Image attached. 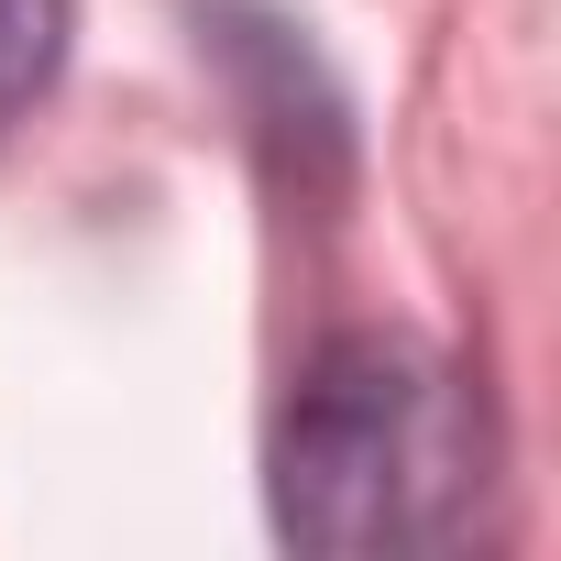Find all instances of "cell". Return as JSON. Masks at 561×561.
<instances>
[{
  "label": "cell",
  "mask_w": 561,
  "mask_h": 561,
  "mask_svg": "<svg viewBox=\"0 0 561 561\" xmlns=\"http://www.w3.org/2000/svg\"><path fill=\"white\" fill-rule=\"evenodd\" d=\"M484 484V397L397 331L320 342L275 419V528L298 550H451L473 539Z\"/></svg>",
  "instance_id": "obj_1"
},
{
  "label": "cell",
  "mask_w": 561,
  "mask_h": 561,
  "mask_svg": "<svg viewBox=\"0 0 561 561\" xmlns=\"http://www.w3.org/2000/svg\"><path fill=\"white\" fill-rule=\"evenodd\" d=\"M67 34H78V0H0V133L56 89Z\"/></svg>",
  "instance_id": "obj_2"
}]
</instances>
